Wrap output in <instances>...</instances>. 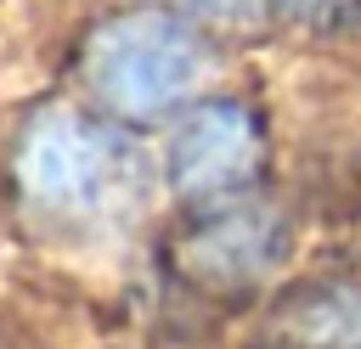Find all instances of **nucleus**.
I'll use <instances>...</instances> for the list:
<instances>
[{"mask_svg":"<svg viewBox=\"0 0 361 349\" xmlns=\"http://www.w3.org/2000/svg\"><path fill=\"white\" fill-rule=\"evenodd\" d=\"M85 62L96 96L124 118H158L180 107L209 73L203 39L169 11H124L102 23Z\"/></svg>","mask_w":361,"mask_h":349,"instance_id":"obj_1","label":"nucleus"},{"mask_svg":"<svg viewBox=\"0 0 361 349\" xmlns=\"http://www.w3.org/2000/svg\"><path fill=\"white\" fill-rule=\"evenodd\" d=\"M17 180H23V191L39 208L85 214V208H102L113 197V186H118V146L85 113L51 107V113H39L23 129Z\"/></svg>","mask_w":361,"mask_h":349,"instance_id":"obj_2","label":"nucleus"},{"mask_svg":"<svg viewBox=\"0 0 361 349\" xmlns=\"http://www.w3.org/2000/svg\"><path fill=\"white\" fill-rule=\"evenodd\" d=\"M259 163V129L237 101H203L169 141V180L186 197H226Z\"/></svg>","mask_w":361,"mask_h":349,"instance_id":"obj_3","label":"nucleus"},{"mask_svg":"<svg viewBox=\"0 0 361 349\" xmlns=\"http://www.w3.org/2000/svg\"><path fill=\"white\" fill-rule=\"evenodd\" d=\"M271 259H276V220L259 208H248V214L237 208V214L214 220L209 231H197V248H192V265L214 270V276H259Z\"/></svg>","mask_w":361,"mask_h":349,"instance_id":"obj_4","label":"nucleus"},{"mask_svg":"<svg viewBox=\"0 0 361 349\" xmlns=\"http://www.w3.org/2000/svg\"><path fill=\"white\" fill-rule=\"evenodd\" d=\"M186 6H192L197 17H237L248 0H186Z\"/></svg>","mask_w":361,"mask_h":349,"instance_id":"obj_5","label":"nucleus"}]
</instances>
